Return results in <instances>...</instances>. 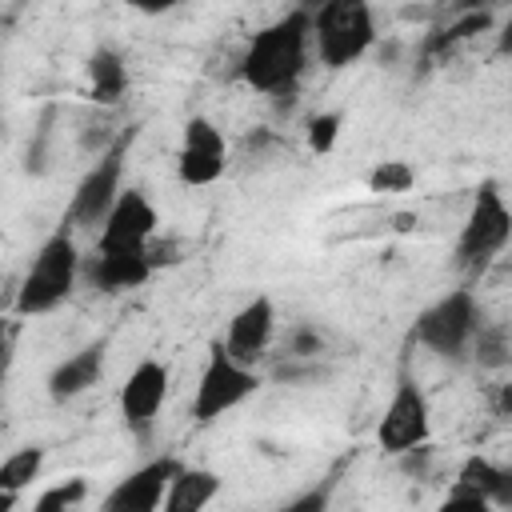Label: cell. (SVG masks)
<instances>
[{
    "instance_id": "6da1fadb",
    "label": "cell",
    "mask_w": 512,
    "mask_h": 512,
    "mask_svg": "<svg viewBox=\"0 0 512 512\" xmlns=\"http://www.w3.org/2000/svg\"><path fill=\"white\" fill-rule=\"evenodd\" d=\"M308 48H312V20L296 4L280 20L252 32L236 72L248 88L264 92V96H276V100H284V96L292 100V92H296V84L308 68Z\"/></svg>"
},
{
    "instance_id": "7a4b0ae2",
    "label": "cell",
    "mask_w": 512,
    "mask_h": 512,
    "mask_svg": "<svg viewBox=\"0 0 512 512\" xmlns=\"http://www.w3.org/2000/svg\"><path fill=\"white\" fill-rule=\"evenodd\" d=\"M312 20V48L324 68L340 72L368 56L376 44V16L368 0H324L308 12Z\"/></svg>"
},
{
    "instance_id": "3957f363",
    "label": "cell",
    "mask_w": 512,
    "mask_h": 512,
    "mask_svg": "<svg viewBox=\"0 0 512 512\" xmlns=\"http://www.w3.org/2000/svg\"><path fill=\"white\" fill-rule=\"evenodd\" d=\"M80 280V252H76V240L64 228H56L32 256L24 280H20V292H16V312L20 316H44L52 312L56 304H64L72 296Z\"/></svg>"
},
{
    "instance_id": "277c9868",
    "label": "cell",
    "mask_w": 512,
    "mask_h": 512,
    "mask_svg": "<svg viewBox=\"0 0 512 512\" xmlns=\"http://www.w3.org/2000/svg\"><path fill=\"white\" fill-rule=\"evenodd\" d=\"M508 236H512L508 200H504V192H500L496 180H480V188L472 196V208L464 216L460 240H456V264L468 276L488 272V264L508 248Z\"/></svg>"
},
{
    "instance_id": "5b68a950",
    "label": "cell",
    "mask_w": 512,
    "mask_h": 512,
    "mask_svg": "<svg viewBox=\"0 0 512 512\" xmlns=\"http://www.w3.org/2000/svg\"><path fill=\"white\" fill-rule=\"evenodd\" d=\"M480 320H484V312L476 304V292L472 288H452V292H444L436 304H428L412 320L408 340L420 344V348H428V352H436V356L460 360L468 352Z\"/></svg>"
},
{
    "instance_id": "8992f818",
    "label": "cell",
    "mask_w": 512,
    "mask_h": 512,
    "mask_svg": "<svg viewBox=\"0 0 512 512\" xmlns=\"http://www.w3.org/2000/svg\"><path fill=\"white\" fill-rule=\"evenodd\" d=\"M256 392H260V372L240 364V360H232L224 352V344L212 340L204 372H200V384H196V396H192V420L196 424H212V420L228 416L232 408H240Z\"/></svg>"
},
{
    "instance_id": "52a82bcc",
    "label": "cell",
    "mask_w": 512,
    "mask_h": 512,
    "mask_svg": "<svg viewBox=\"0 0 512 512\" xmlns=\"http://www.w3.org/2000/svg\"><path fill=\"white\" fill-rule=\"evenodd\" d=\"M132 136H136L132 128L120 132V136L96 156V164L80 176V184H76V192H72V200H68V208H64V224H68V228H100V220L108 216L112 200L120 196L124 156H128V148H132Z\"/></svg>"
},
{
    "instance_id": "ba28073f",
    "label": "cell",
    "mask_w": 512,
    "mask_h": 512,
    "mask_svg": "<svg viewBox=\"0 0 512 512\" xmlns=\"http://www.w3.org/2000/svg\"><path fill=\"white\" fill-rule=\"evenodd\" d=\"M428 436H432L428 396L408 372H400L396 392H392V400H388V408H384V416L376 424V444H380V452L400 456V452H408L416 444H428Z\"/></svg>"
},
{
    "instance_id": "9c48e42d",
    "label": "cell",
    "mask_w": 512,
    "mask_h": 512,
    "mask_svg": "<svg viewBox=\"0 0 512 512\" xmlns=\"http://www.w3.org/2000/svg\"><path fill=\"white\" fill-rule=\"evenodd\" d=\"M224 164H228L224 132L208 116H192L184 124V140H180V152H176V176H180V184H188V188L216 184L224 176Z\"/></svg>"
},
{
    "instance_id": "30bf717a",
    "label": "cell",
    "mask_w": 512,
    "mask_h": 512,
    "mask_svg": "<svg viewBox=\"0 0 512 512\" xmlns=\"http://www.w3.org/2000/svg\"><path fill=\"white\" fill-rule=\"evenodd\" d=\"M164 400H168V364L148 356L128 372V380L120 388V420H124V428L132 436H140V440L152 436Z\"/></svg>"
},
{
    "instance_id": "8fae6325",
    "label": "cell",
    "mask_w": 512,
    "mask_h": 512,
    "mask_svg": "<svg viewBox=\"0 0 512 512\" xmlns=\"http://www.w3.org/2000/svg\"><path fill=\"white\" fill-rule=\"evenodd\" d=\"M156 224H160V212L152 208L144 188H120L108 216L100 220L96 248H148V240L156 236Z\"/></svg>"
},
{
    "instance_id": "7c38bea8",
    "label": "cell",
    "mask_w": 512,
    "mask_h": 512,
    "mask_svg": "<svg viewBox=\"0 0 512 512\" xmlns=\"http://www.w3.org/2000/svg\"><path fill=\"white\" fill-rule=\"evenodd\" d=\"M176 468H180L176 456H156V460L132 468L124 480H116V488L100 500V508L104 512H156Z\"/></svg>"
},
{
    "instance_id": "4fadbf2b",
    "label": "cell",
    "mask_w": 512,
    "mask_h": 512,
    "mask_svg": "<svg viewBox=\"0 0 512 512\" xmlns=\"http://www.w3.org/2000/svg\"><path fill=\"white\" fill-rule=\"evenodd\" d=\"M272 336H276V304H272V296H256L228 320V332L220 344L232 360L256 368V360L268 352Z\"/></svg>"
},
{
    "instance_id": "5bb4252c",
    "label": "cell",
    "mask_w": 512,
    "mask_h": 512,
    "mask_svg": "<svg viewBox=\"0 0 512 512\" xmlns=\"http://www.w3.org/2000/svg\"><path fill=\"white\" fill-rule=\"evenodd\" d=\"M152 272L156 268H152L148 248H96V256L88 264H80V276L96 292H132V288L148 284Z\"/></svg>"
},
{
    "instance_id": "9a60e30c",
    "label": "cell",
    "mask_w": 512,
    "mask_h": 512,
    "mask_svg": "<svg viewBox=\"0 0 512 512\" xmlns=\"http://www.w3.org/2000/svg\"><path fill=\"white\" fill-rule=\"evenodd\" d=\"M104 368H108V340H92V344L76 348L72 356H64L48 372V396L56 404L76 400V396H84L88 388H96L104 380Z\"/></svg>"
},
{
    "instance_id": "2e32d148",
    "label": "cell",
    "mask_w": 512,
    "mask_h": 512,
    "mask_svg": "<svg viewBox=\"0 0 512 512\" xmlns=\"http://www.w3.org/2000/svg\"><path fill=\"white\" fill-rule=\"evenodd\" d=\"M220 484L224 480L212 468H188V464H180L172 472V480H168V492H164L160 508L164 512H200V508H208L216 500Z\"/></svg>"
},
{
    "instance_id": "e0dca14e",
    "label": "cell",
    "mask_w": 512,
    "mask_h": 512,
    "mask_svg": "<svg viewBox=\"0 0 512 512\" xmlns=\"http://www.w3.org/2000/svg\"><path fill=\"white\" fill-rule=\"evenodd\" d=\"M84 72H88V100H92V104L112 108V104L124 100V92H128V64H124V56H120L116 48L100 44V48L88 56Z\"/></svg>"
},
{
    "instance_id": "ac0fdd59",
    "label": "cell",
    "mask_w": 512,
    "mask_h": 512,
    "mask_svg": "<svg viewBox=\"0 0 512 512\" xmlns=\"http://www.w3.org/2000/svg\"><path fill=\"white\" fill-rule=\"evenodd\" d=\"M456 484H464V488H472V492H480L484 500H488V508L492 504H500V508H512V468H500V464H492L488 456H468L464 464H460V472H456Z\"/></svg>"
},
{
    "instance_id": "d6986e66",
    "label": "cell",
    "mask_w": 512,
    "mask_h": 512,
    "mask_svg": "<svg viewBox=\"0 0 512 512\" xmlns=\"http://www.w3.org/2000/svg\"><path fill=\"white\" fill-rule=\"evenodd\" d=\"M44 472V448L40 444H24L12 456L0 460V492H24L28 484H36Z\"/></svg>"
},
{
    "instance_id": "ffe728a7",
    "label": "cell",
    "mask_w": 512,
    "mask_h": 512,
    "mask_svg": "<svg viewBox=\"0 0 512 512\" xmlns=\"http://www.w3.org/2000/svg\"><path fill=\"white\" fill-rule=\"evenodd\" d=\"M472 360L480 368H504L508 364V352H512V340H508V324L500 320H480L472 344H468Z\"/></svg>"
},
{
    "instance_id": "44dd1931",
    "label": "cell",
    "mask_w": 512,
    "mask_h": 512,
    "mask_svg": "<svg viewBox=\"0 0 512 512\" xmlns=\"http://www.w3.org/2000/svg\"><path fill=\"white\" fill-rule=\"evenodd\" d=\"M484 28H492V16H488V8H468L456 24H448V28H440V32H432L428 36V56H436V52H448L452 44H460V40H468V36H476V32H484Z\"/></svg>"
},
{
    "instance_id": "7402d4cb",
    "label": "cell",
    "mask_w": 512,
    "mask_h": 512,
    "mask_svg": "<svg viewBox=\"0 0 512 512\" xmlns=\"http://www.w3.org/2000/svg\"><path fill=\"white\" fill-rule=\"evenodd\" d=\"M84 500H88V480H84V476H68L64 484L44 488V492L32 500V508H36V512H64V508H76V504H84Z\"/></svg>"
},
{
    "instance_id": "603a6c76",
    "label": "cell",
    "mask_w": 512,
    "mask_h": 512,
    "mask_svg": "<svg viewBox=\"0 0 512 512\" xmlns=\"http://www.w3.org/2000/svg\"><path fill=\"white\" fill-rule=\"evenodd\" d=\"M416 184V172L408 160H380L372 172H368V192H408Z\"/></svg>"
},
{
    "instance_id": "cb8c5ba5",
    "label": "cell",
    "mask_w": 512,
    "mask_h": 512,
    "mask_svg": "<svg viewBox=\"0 0 512 512\" xmlns=\"http://www.w3.org/2000/svg\"><path fill=\"white\" fill-rule=\"evenodd\" d=\"M340 124H344L340 112H316V116L308 120V148H312L316 156H328V152L336 148V140H340Z\"/></svg>"
},
{
    "instance_id": "d4e9b609",
    "label": "cell",
    "mask_w": 512,
    "mask_h": 512,
    "mask_svg": "<svg viewBox=\"0 0 512 512\" xmlns=\"http://www.w3.org/2000/svg\"><path fill=\"white\" fill-rule=\"evenodd\" d=\"M396 460H400V468H404L408 476H416V480H424V476H428V460H432V448H428V444H416V448H408V452H400Z\"/></svg>"
},
{
    "instance_id": "484cf974",
    "label": "cell",
    "mask_w": 512,
    "mask_h": 512,
    "mask_svg": "<svg viewBox=\"0 0 512 512\" xmlns=\"http://www.w3.org/2000/svg\"><path fill=\"white\" fill-rule=\"evenodd\" d=\"M288 352H292V356H312V352H320V336H316L308 324H300V328H292V336H288Z\"/></svg>"
},
{
    "instance_id": "4316f807",
    "label": "cell",
    "mask_w": 512,
    "mask_h": 512,
    "mask_svg": "<svg viewBox=\"0 0 512 512\" xmlns=\"http://www.w3.org/2000/svg\"><path fill=\"white\" fill-rule=\"evenodd\" d=\"M324 504H328V488H312V492L288 500V512H320Z\"/></svg>"
},
{
    "instance_id": "83f0119b",
    "label": "cell",
    "mask_w": 512,
    "mask_h": 512,
    "mask_svg": "<svg viewBox=\"0 0 512 512\" xmlns=\"http://www.w3.org/2000/svg\"><path fill=\"white\" fill-rule=\"evenodd\" d=\"M8 368H12V324L0 320V388L8 380Z\"/></svg>"
},
{
    "instance_id": "f1b7e54d",
    "label": "cell",
    "mask_w": 512,
    "mask_h": 512,
    "mask_svg": "<svg viewBox=\"0 0 512 512\" xmlns=\"http://www.w3.org/2000/svg\"><path fill=\"white\" fill-rule=\"evenodd\" d=\"M132 12H144V16H164V12H172L180 0H124Z\"/></svg>"
},
{
    "instance_id": "f546056e",
    "label": "cell",
    "mask_w": 512,
    "mask_h": 512,
    "mask_svg": "<svg viewBox=\"0 0 512 512\" xmlns=\"http://www.w3.org/2000/svg\"><path fill=\"white\" fill-rule=\"evenodd\" d=\"M16 500H20V496H16V492H0V512H4V508H12V504H16Z\"/></svg>"
},
{
    "instance_id": "4dcf8cb0",
    "label": "cell",
    "mask_w": 512,
    "mask_h": 512,
    "mask_svg": "<svg viewBox=\"0 0 512 512\" xmlns=\"http://www.w3.org/2000/svg\"><path fill=\"white\" fill-rule=\"evenodd\" d=\"M320 4H324V0H300V8H304V12H312V8H320Z\"/></svg>"
},
{
    "instance_id": "1f68e13d",
    "label": "cell",
    "mask_w": 512,
    "mask_h": 512,
    "mask_svg": "<svg viewBox=\"0 0 512 512\" xmlns=\"http://www.w3.org/2000/svg\"><path fill=\"white\" fill-rule=\"evenodd\" d=\"M476 4H480V0H460V8H476Z\"/></svg>"
}]
</instances>
